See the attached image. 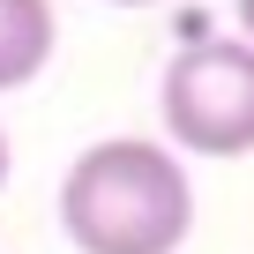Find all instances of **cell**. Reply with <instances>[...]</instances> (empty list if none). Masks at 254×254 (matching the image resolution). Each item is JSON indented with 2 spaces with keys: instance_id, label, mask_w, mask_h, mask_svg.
<instances>
[{
  "instance_id": "5b68a950",
  "label": "cell",
  "mask_w": 254,
  "mask_h": 254,
  "mask_svg": "<svg viewBox=\"0 0 254 254\" xmlns=\"http://www.w3.org/2000/svg\"><path fill=\"white\" fill-rule=\"evenodd\" d=\"M8 165H15V157H8V127H0V187H8Z\"/></svg>"
},
{
  "instance_id": "6da1fadb",
  "label": "cell",
  "mask_w": 254,
  "mask_h": 254,
  "mask_svg": "<svg viewBox=\"0 0 254 254\" xmlns=\"http://www.w3.org/2000/svg\"><path fill=\"white\" fill-rule=\"evenodd\" d=\"M60 232L75 254H180L194 232V180L172 142L112 135L60 180Z\"/></svg>"
},
{
  "instance_id": "8992f818",
  "label": "cell",
  "mask_w": 254,
  "mask_h": 254,
  "mask_svg": "<svg viewBox=\"0 0 254 254\" xmlns=\"http://www.w3.org/2000/svg\"><path fill=\"white\" fill-rule=\"evenodd\" d=\"M112 8H157V0H112Z\"/></svg>"
},
{
  "instance_id": "277c9868",
  "label": "cell",
  "mask_w": 254,
  "mask_h": 254,
  "mask_svg": "<svg viewBox=\"0 0 254 254\" xmlns=\"http://www.w3.org/2000/svg\"><path fill=\"white\" fill-rule=\"evenodd\" d=\"M239 38L254 45V0H239Z\"/></svg>"
},
{
  "instance_id": "7a4b0ae2",
  "label": "cell",
  "mask_w": 254,
  "mask_h": 254,
  "mask_svg": "<svg viewBox=\"0 0 254 254\" xmlns=\"http://www.w3.org/2000/svg\"><path fill=\"white\" fill-rule=\"evenodd\" d=\"M157 120H165L172 150L247 157L254 150V45L247 38H194L157 82Z\"/></svg>"
},
{
  "instance_id": "3957f363",
  "label": "cell",
  "mask_w": 254,
  "mask_h": 254,
  "mask_svg": "<svg viewBox=\"0 0 254 254\" xmlns=\"http://www.w3.org/2000/svg\"><path fill=\"white\" fill-rule=\"evenodd\" d=\"M60 23H53V0H0V90H30L53 67Z\"/></svg>"
}]
</instances>
